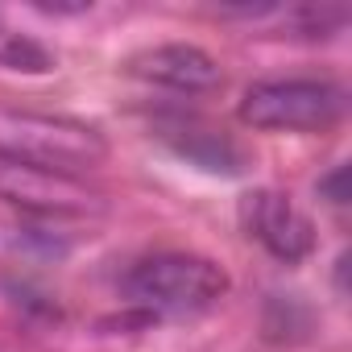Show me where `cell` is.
Listing matches in <instances>:
<instances>
[{
	"instance_id": "cell-2",
	"label": "cell",
	"mask_w": 352,
	"mask_h": 352,
	"mask_svg": "<svg viewBox=\"0 0 352 352\" xmlns=\"http://www.w3.org/2000/svg\"><path fill=\"white\" fill-rule=\"evenodd\" d=\"M120 290L141 311L191 315V311L216 307L228 294V274L224 265L199 253H153V257H141L124 274Z\"/></svg>"
},
{
	"instance_id": "cell-9",
	"label": "cell",
	"mask_w": 352,
	"mask_h": 352,
	"mask_svg": "<svg viewBox=\"0 0 352 352\" xmlns=\"http://www.w3.org/2000/svg\"><path fill=\"white\" fill-rule=\"evenodd\" d=\"M286 21H290L302 38H331L336 30H344L348 13H344V9H331V5H302V9L286 13Z\"/></svg>"
},
{
	"instance_id": "cell-10",
	"label": "cell",
	"mask_w": 352,
	"mask_h": 352,
	"mask_svg": "<svg viewBox=\"0 0 352 352\" xmlns=\"http://www.w3.org/2000/svg\"><path fill=\"white\" fill-rule=\"evenodd\" d=\"M344 174H348V170H344V166H336V174H331V179H323V183H319V191H323L331 204H348V191H344Z\"/></svg>"
},
{
	"instance_id": "cell-3",
	"label": "cell",
	"mask_w": 352,
	"mask_h": 352,
	"mask_svg": "<svg viewBox=\"0 0 352 352\" xmlns=\"http://www.w3.org/2000/svg\"><path fill=\"white\" fill-rule=\"evenodd\" d=\"M344 87L319 75L257 79L241 96V120L261 133H323L344 116Z\"/></svg>"
},
{
	"instance_id": "cell-6",
	"label": "cell",
	"mask_w": 352,
	"mask_h": 352,
	"mask_svg": "<svg viewBox=\"0 0 352 352\" xmlns=\"http://www.w3.org/2000/svg\"><path fill=\"white\" fill-rule=\"evenodd\" d=\"M129 75H137L153 87L183 91V96H212V91L224 87L220 63L204 46H191V42H162V46H149V50L133 54Z\"/></svg>"
},
{
	"instance_id": "cell-7",
	"label": "cell",
	"mask_w": 352,
	"mask_h": 352,
	"mask_svg": "<svg viewBox=\"0 0 352 352\" xmlns=\"http://www.w3.org/2000/svg\"><path fill=\"white\" fill-rule=\"evenodd\" d=\"M157 137L187 162H195L199 170L212 174H241L245 170V149L216 124L199 120V116H162L157 120Z\"/></svg>"
},
{
	"instance_id": "cell-5",
	"label": "cell",
	"mask_w": 352,
	"mask_h": 352,
	"mask_svg": "<svg viewBox=\"0 0 352 352\" xmlns=\"http://www.w3.org/2000/svg\"><path fill=\"white\" fill-rule=\"evenodd\" d=\"M241 224L245 232L278 261L294 265L315 249V228L311 220L278 191H249L241 199Z\"/></svg>"
},
{
	"instance_id": "cell-8",
	"label": "cell",
	"mask_w": 352,
	"mask_h": 352,
	"mask_svg": "<svg viewBox=\"0 0 352 352\" xmlns=\"http://www.w3.org/2000/svg\"><path fill=\"white\" fill-rule=\"evenodd\" d=\"M0 71H17V75H50L54 71V54L25 38V34H13L0 25Z\"/></svg>"
},
{
	"instance_id": "cell-1",
	"label": "cell",
	"mask_w": 352,
	"mask_h": 352,
	"mask_svg": "<svg viewBox=\"0 0 352 352\" xmlns=\"http://www.w3.org/2000/svg\"><path fill=\"white\" fill-rule=\"evenodd\" d=\"M0 157L75 174L108 157V137L96 124L63 116V112H34V108L0 104Z\"/></svg>"
},
{
	"instance_id": "cell-4",
	"label": "cell",
	"mask_w": 352,
	"mask_h": 352,
	"mask_svg": "<svg viewBox=\"0 0 352 352\" xmlns=\"http://www.w3.org/2000/svg\"><path fill=\"white\" fill-rule=\"evenodd\" d=\"M0 204L21 208L25 216H38V220H87L108 208L104 195L91 191L75 174L42 170L9 157H0Z\"/></svg>"
}]
</instances>
